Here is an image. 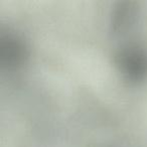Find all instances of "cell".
<instances>
[{
  "label": "cell",
  "instance_id": "obj_1",
  "mask_svg": "<svg viewBox=\"0 0 147 147\" xmlns=\"http://www.w3.org/2000/svg\"><path fill=\"white\" fill-rule=\"evenodd\" d=\"M116 63L121 73L132 81L147 78V45L132 43L122 47L116 55Z\"/></svg>",
  "mask_w": 147,
  "mask_h": 147
},
{
  "label": "cell",
  "instance_id": "obj_3",
  "mask_svg": "<svg viewBox=\"0 0 147 147\" xmlns=\"http://www.w3.org/2000/svg\"><path fill=\"white\" fill-rule=\"evenodd\" d=\"M27 57L25 45L13 35H5L0 40V59L7 67H18Z\"/></svg>",
  "mask_w": 147,
  "mask_h": 147
},
{
  "label": "cell",
  "instance_id": "obj_2",
  "mask_svg": "<svg viewBox=\"0 0 147 147\" xmlns=\"http://www.w3.org/2000/svg\"><path fill=\"white\" fill-rule=\"evenodd\" d=\"M142 7H139L136 2L120 3L112 17V25L117 33H127L140 25L143 17Z\"/></svg>",
  "mask_w": 147,
  "mask_h": 147
}]
</instances>
